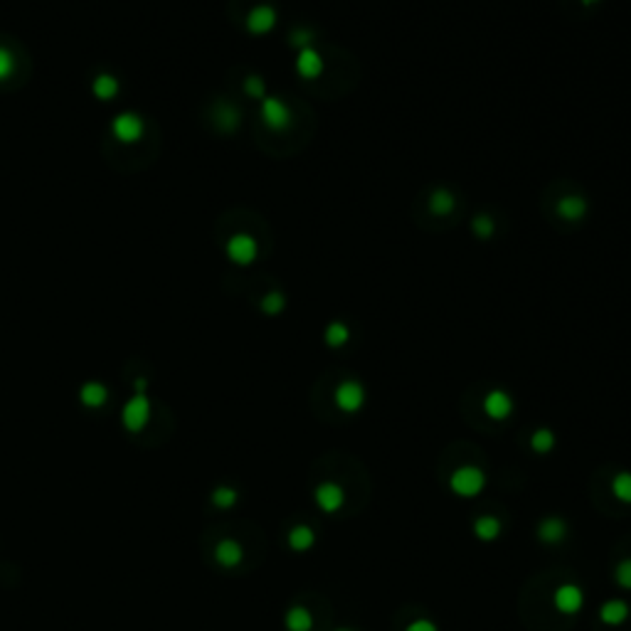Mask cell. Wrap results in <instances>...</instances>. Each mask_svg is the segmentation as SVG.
<instances>
[{
    "label": "cell",
    "instance_id": "cell-15",
    "mask_svg": "<svg viewBox=\"0 0 631 631\" xmlns=\"http://www.w3.org/2000/svg\"><path fill=\"white\" fill-rule=\"evenodd\" d=\"M558 212H560V217H565V220L577 222L587 215V200L580 195H568L558 202Z\"/></svg>",
    "mask_w": 631,
    "mask_h": 631
},
{
    "label": "cell",
    "instance_id": "cell-31",
    "mask_svg": "<svg viewBox=\"0 0 631 631\" xmlns=\"http://www.w3.org/2000/svg\"><path fill=\"white\" fill-rule=\"evenodd\" d=\"M614 580H617L619 587H624V590H631V560H622V563L617 565Z\"/></svg>",
    "mask_w": 631,
    "mask_h": 631
},
{
    "label": "cell",
    "instance_id": "cell-28",
    "mask_svg": "<svg viewBox=\"0 0 631 631\" xmlns=\"http://www.w3.org/2000/svg\"><path fill=\"white\" fill-rule=\"evenodd\" d=\"M15 74V57L10 50H5V47H0V82H5V79H10Z\"/></svg>",
    "mask_w": 631,
    "mask_h": 631
},
{
    "label": "cell",
    "instance_id": "cell-33",
    "mask_svg": "<svg viewBox=\"0 0 631 631\" xmlns=\"http://www.w3.org/2000/svg\"><path fill=\"white\" fill-rule=\"evenodd\" d=\"M405 631H439V629H437V624L429 622V619H414V622L407 624Z\"/></svg>",
    "mask_w": 631,
    "mask_h": 631
},
{
    "label": "cell",
    "instance_id": "cell-5",
    "mask_svg": "<svg viewBox=\"0 0 631 631\" xmlns=\"http://www.w3.org/2000/svg\"><path fill=\"white\" fill-rule=\"evenodd\" d=\"M111 131L121 143H136L143 138V121L136 114H119L111 121Z\"/></svg>",
    "mask_w": 631,
    "mask_h": 631
},
{
    "label": "cell",
    "instance_id": "cell-18",
    "mask_svg": "<svg viewBox=\"0 0 631 631\" xmlns=\"http://www.w3.org/2000/svg\"><path fill=\"white\" fill-rule=\"evenodd\" d=\"M79 400H82V405H87V407H101V405H106V400H109V390L101 382H87L79 390Z\"/></svg>",
    "mask_w": 631,
    "mask_h": 631
},
{
    "label": "cell",
    "instance_id": "cell-13",
    "mask_svg": "<svg viewBox=\"0 0 631 631\" xmlns=\"http://www.w3.org/2000/svg\"><path fill=\"white\" fill-rule=\"evenodd\" d=\"M629 614H631V609L624 600H609V602H604L600 609V619L604 624H609V627H619V624H624L629 619Z\"/></svg>",
    "mask_w": 631,
    "mask_h": 631
},
{
    "label": "cell",
    "instance_id": "cell-29",
    "mask_svg": "<svg viewBox=\"0 0 631 631\" xmlns=\"http://www.w3.org/2000/svg\"><path fill=\"white\" fill-rule=\"evenodd\" d=\"M217 121H220V126L224 128V131H234L239 124V114L232 109V106H224V109L217 111Z\"/></svg>",
    "mask_w": 631,
    "mask_h": 631
},
{
    "label": "cell",
    "instance_id": "cell-34",
    "mask_svg": "<svg viewBox=\"0 0 631 631\" xmlns=\"http://www.w3.org/2000/svg\"><path fill=\"white\" fill-rule=\"evenodd\" d=\"M582 3H587V5H590V3H597V0H582Z\"/></svg>",
    "mask_w": 631,
    "mask_h": 631
},
{
    "label": "cell",
    "instance_id": "cell-19",
    "mask_svg": "<svg viewBox=\"0 0 631 631\" xmlns=\"http://www.w3.org/2000/svg\"><path fill=\"white\" fill-rule=\"evenodd\" d=\"M474 536L479 540H484V543H491V540H496L501 536V521L494 516H481L476 518L474 523Z\"/></svg>",
    "mask_w": 631,
    "mask_h": 631
},
{
    "label": "cell",
    "instance_id": "cell-12",
    "mask_svg": "<svg viewBox=\"0 0 631 631\" xmlns=\"http://www.w3.org/2000/svg\"><path fill=\"white\" fill-rule=\"evenodd\" d=\"M244 553H242V545L237 540H220L215 548V560L222 565V568H237L242 563Z\"/></svg>",
    "mask_w": 631,
    "mask_h": 631
},
{
    "label": "cell",
    "instance_id": "cell-9",
    "mask_svg": "<svg viewBox=\"0 0 631 631\" xmlns=\"http://www.w3.org/2000/svg\"><path fill=\"white\" fill-rule=\"evenodd\" d=\"M276 25V10L271 5H256L247 15V30L252 35H266Z\"/></svg>",
    "mask_w": 631,
    "mask_h": 631
},
{
    "label": "cell",
    "instance_id": "cell-11",
    "mask_svg": "<svg viewBox=\"0 0 631 631\" xmlns=\"http://www.w3.org/2000/svg\"><path fill=\"white\" fill-rule=\"evenodd\" d=\"M296 72L298 77L303 79L320 77V72H323V57H320L313 47H303V50H298V57H296Z\"/></svg>",
    "mask_w": 631,
    "mask_h": 631
},
{
    "label": "cell",
    "instance_id": "cell-21",
    "mask_svg": "<svg viewBox=\"0 0 631 631\" xmlns=\"http://www.w3.org/2000/svg\"><path fill=\"white\" fill-rule=\"evenodd\" d=\"M92 89H94L96 99H104L106 101V99H114V96L119 94V82H116L111 74H99V77L94 79Z\"/></svg>",
    "mask_w": 631,
    "mask_h": 631
},
{
    "label": "cell",
    "instance_id": "cell-16",
    "mask_svg": "<svg viewBox=\"0 0 631 631\" xmlns=\"http://www.w3.org/2000/svg\"><path fill=\"white\" fill-rule=\"evenodd\" d=\"M288 631H311L313 629V614L306 607H291L284 619Z\"/></svg>",
    "mask_w": 631,
    "mask_h": 631
},
{
    "label": "cell",
    "instance_id": "cell-2",
    "mask_svg": "<svg viewBox=\"0 0 631 631\" xmlns=\"http://www.w3.org/2000/svg\"><path fill=\"white\" fill-rule=\"evenodd\" d=\"M261 121L271 131H286L291 126V109L276 96H264L261 99Z\"/></svg>",
    "mask_w": 631,
    "mask_h": 631
},
{
    "label": "cell",
    "instance_id": "cell-14",
    "mask_svg": "<svg viewBox=\"0 0 631 631\" xmlns=\"http://www.w3.org/2000/svg\"><path fill=\"white\" fill-rule=\"evenodd\" d=\"M565 536H568V523L563 521V518H545L543 523L538 526V538L543 540V543H560V540H565Z\"/></svg>",
    "mask_w": 631,
    "mask_h": 631
},
{
    "label": "cell",
    "instance_id": "cell-1",
    "mask_svg": "<svg viewBox=\"0 0 631 631\" xmlns=\"http://www.w3.org/2000/svg\"><path fill=\"white\" fill-rule=\"evenodd\" d=\"M449 489L461 499H474L486 489V474L479 466H471V464L459 466L449 479Z\"/></svg>",
    "mask_w": 631,
    "mask_h": 631
},
{
    "label": "cell",
    "instance_id": "cell-8",
    "mask_svg": "<svg viewBox=\"0 0 631 631\" xmlns=\"http://www.w3.org/2000/svg\"><path fill=\"white\" fill-rule=\"evenodd\" d=\"M555 609H558L560 614H577L582 609V604H585V595H582V590L577 585H560L558 590H555Z\"/></svg>",
    "mask_w": 631,
    "mask_h": 631
},
{
    "label": "cell",
    "instance_id": "cell-26",
    "mask_svg": "<svg viewBox=\"0 0 631 631\" xmlns=\"http://www.w3.org/2000/svg\"><path fill=\"white\" fill-rule=\"evenodd\" d=\"M212 504L217 508H232L237 504V491L229 489V486H220V489H215V494H212Z\"/></svg>",
    "mask_w": 631,
    "mask_h": 631
},
{
    "label": "cell",
    "instance_id": "cell-3",
    "mask_svg": "<svg viewBox=\"0 0 631 631\" xmlns=\"http://www.w3.org/2000/svg\"><path fill=\"white\" fill-rule=\"evenodd\" d=\"M148 417H151V402H148V397L143 392H136L126 402L121 419H124V427L128 432H141L146 427Z\"/></svg>",
    "mask_w": 631,
    "mask_h": 631
},
{
    "label": "cell",
    "instance_id": "cell-25",
    "mask_svg": "<svg viewBox=\"0 0 631 631\" xmlns=\"http://www.w3.org/2000/svg\"><path fill=\"white\" fill-rule=\"evenodd\" d=\"M284 306H286V298L281 296L279 291H271V293H266V296L261 298V311L269 313V316L281 313V311H284Z\"/></svg>",
    "mask_w": 631,
    "mask_h": 631
},
{
    "label": "cell",
    "instance_id": "cell-7",
    "mask_svg": "<svg viewBox=\"0 0 631 631\" xmlns=\"http://www.w3.org/2000/svg\"><path fill=\"white\" fill-rule=\"evenodd\" d=\"M316 504H318V508L323 513L340 511L343 504H345L343 486L333 484V481H323V484H318V489H316Z\"/></svg>",
    "mask_w": 631,
    "mask_h": 631
},
{
    "label": "cell",
    "instance_id": "cell-17",
    "mask_svg": "<svg viewBox=\"0 0 631 631\" xmlns=\"http://www.w3.org/2000/svg\"><path fill=\"white\" fill-rule=\"evenodd\" d=\"M313 543H316V533L311 526H296L288 533V545H291V550H296V553L311 550Z\"/></svg>",
    "mask_w": 631,
    "mask_h": 631
},
{
    "label": "cell",
    "instance_id": "cell-27",
    "mask_svg": "<svg viewBox=\"0 0 631 631\" xmlns=\"http://www.w3.org/2000/svg\"><path fill=\"white\" fill-rule=\"evenodd\" d=\"M471 227H474V234L479 239H489L491 234L496 232V224H494V220H491L489 215H476L474 222H471Z\"/></svg>",
    "mask_w": 631,
    "mask_h": 631
},
{
    "label": "cell",
    "instance_id": "cell-10",
    "mask_svg": "<svg viewBox=\"0 0 631 631\" xmlns=\"http://www.w3.org/2000/svg\"><path fill=\"white\" fill-rule=\"evenodd\" d=\"M484 412L496 422L508 419V417H511V412H513L511 395L504 392V390H491V392L484 397Z\"/></svg>",
    "mask_w": 631,
    "mask_h": 631
},
{
    "label": "cell",
    "instance_id": "cell-30",
    "mask_svg": "<svg viewBox=\"0 0 631 631\" xmlns=\"http://www.w3.org/2000/svg\"><path fill=\"white\" fill-rule=\"evenodd\" d=\"M244 92H247L249 96H254V99H264V96H266L264 79L256 77V74H252V77H247V79H244Z\"/></svg>",
    "mask_w": 631,
    "mask_h": 631
},
{
    "label": "cell",
    "instance_id": "cell-22",
    "mask_svg": "<svg viewBox=\"0 0 631 631\" xmlns=\"http://www.w3.org/2000/svg\"><path fill=\"white\" fill-rule=\"evenodd\" d=\"M323 338L330 348H340L348 343V338H350V328H348L345 323H340V320H333V323L325 328Z\"/></svg>",
    "mask_w": 631,
    "mask_h": 631
},
{
    "label": "cell",
    "instance_id": "cell-24",
    "mask_svg": "<svg viewBox=\"0 0 631 631\" xmlns=\"http://www.w3.org/2000/svg\"><path fill=\"white\" fill-rule=\"evenodd\" d=\"M553 447H555V434L550 429H538V432H533V437H531V449L536 454H548V452H553Z\"/></svg>",
    "mask_w": 631,
    "mask_h": 631
},
{
    "label": "cell",
    "instance_id": "cell-4",
    "mask_svg": "<svg viewBox=\"0 0 631 631\" xmlns=\"http://www.w3.org/2000/svg\"><path fill=\"white\" fill-rule=\"evenodd\" d=\"M335 405L343 412H358L365 405V390L358 380H345L335 387Z\"/></svg>",
    "mask_w": 631,
    "mask_h": 631
},
{
    "label": "cell",
    "instance_id": "cell-23",
    "mask_svg": "<svg viewBox=\"0 0 631 631\" xmlns=\"http://www.w3.org/2000/svg\"><path fill=\"white\" fill-rule=\"evenodd\" d=\"M612 494H614V499L622 501V504H631V474L629 471H622V474L614 476Z\"/></svg>",
    "mask_w": 631,
    "mask_h": 631
},
{
    "label": "cell",
    "instance_id": "cell-6",
    "mask_svg": "<svg viewBox=\"0 0 631 631\" xmlns=\"http://www.w3.org/2000/svg\"><path fill=\"white\" fill-rule=\"evenodd\" d=\"M256 242L254 237H249V234H234V237H229L227 242V256L234 261V264L239 266H247L252 264V261L256 259Z\"/></svg>",
    "mask_w": 631,
    "mask_h": 631
},
{
    "label": "cell",
    "instance_id": "cell-20",
    "mask_svg": "<svg viewBox=\"0 0 631 631\" xmlns=\"http://www.w3.org/2000/svg\"><path fill=\"white\" fill-rule=\"evenodd\" d=\"M454 207H457V200H454V195H452V192H449L447 188H439V190L432 192V197H429V210L434 212V215L444 217V215H449V212H452Z\"/></svg>",
    "mask_w": 631,
    "mask_h": 631
},
{
    "label": "cell",
    "instance_id": "cell-32",
    "mask_svg": "<svg viewBox=\"0 0 631 631\" xmlns=\"http://www.w3.org/2000/svg\"><path fill=\"white\" fill-rule=\"evenodd\" d=\"M311 40H313V32L311 30H296L291 35V45L296 47V50H303V47H311Z\"/></svg>",
    "mask_w": 631,
    "mask_h": 631
},
{
    "label": "cell",
    "instance_id": "cell-35",
    "mask_svg": "<svg viewBox=\"0 0 631 631\" xmlns=\"http://www.w3.org/2000/svg\"><path fill=\"white\" fill-rule=\"evenodd\" d=\"M338 631H350V629H338Z\"/></svg>",
    "mask_w": 631,
    "mask_h": 631
}]
</instances>
